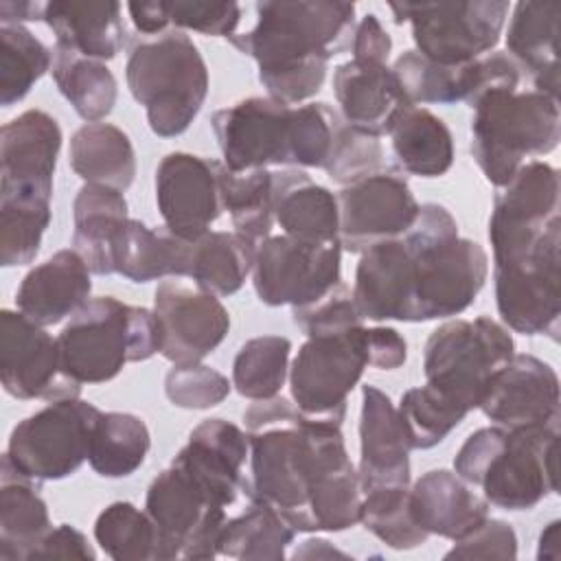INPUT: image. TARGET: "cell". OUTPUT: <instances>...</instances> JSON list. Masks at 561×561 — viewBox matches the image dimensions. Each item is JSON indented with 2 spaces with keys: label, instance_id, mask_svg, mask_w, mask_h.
I'll return each mask as SVG.
<instances>
[{
  "label": "cell",
  "instance_id": "obj_1",
  "mask_svg": "<svg viewBox=\"0 0 561 561\" xmlns=\"http://www.w3.org/2000/svg\"><path fill=\"white\" fill-rule=\"evenodd\" d=\"M250 436L248 497L272 506L296 533H342L359 524L362 489L342 425L307 419L283 397L243 412Z\"/></svg>",
  "mask_w": 561,
  "mask_h": 561
},
{
  "label": "cell",
  "instance_id": "obj_2",
  "mask_svg": "<svg viewBox=\"0 0 561 561\" xmlns=\"http://www.w3.org/2000/svg\"><path fill=\"white\" fill-rule=\"evenodd\" d=\"M256 24L228 42L256 61L270 99L298 105L316 96L329 59L348 50L355 33V4L337 0L256 2Z\"/></svg>",
  "mask_w": 561,
  "mask_h": 561
},
{
  "label": "cell",
  "instance_id": "obj_3",
  "mask_svg": "<svg viewBox=\"0 0 561 561\" xmlns=\"http://www.w3.org/2000/svg\"><path fill=\"white\" fill-rule=\"evenodd\" d=\"M401 237L410 250L408 322L462 313L486 283L484 248L460 237L454 215L434 202L421 204L414 224Z\"/></svg>",
  "mask_w": 561,
  "mask_h": 561
},
{
  "label": "cell",
  "instance_id": "obj_4",
  "mask_svg": "<svg viewBox=\"0 0 561 561\" xmlns=\"http://www.w3.org/2000/svg\"><path fill=\"white\" fill-rule=\"evenodd\" d=\"M559 427H480L454 458V471L506 511H530L557 493Z\"/></svg>",
  "mask_w": 561,
  "mask_h": 561
},
{
  "label": "cell",
  "instance_id": "obj_5",
  "mask_svg": "<svg viewBox=\"0 0 561 561\" xmlns=\"http://www.w3.org/2000/svg\"><path fill=\"white\" fill-rule=\"evenodd\" d=\"M125 79L160 138L184 134L208 94V68L193 39L178 28L138 35L131 42Z\"/></svg>",
  "mask_w": 561,
  "mask_h": 561
},
{
  "label": "cell",
  "instance_id": "obj_6",
  "mask_svg": "<svg viewBox=\"0 0 561 561\" xmlns=\"http://www.w3.org/2000/svg\"><path fill=\"white\" fill-rule=\"evenodd\" d=\"M61 370L77 383H105L129 362L160 353L156 313L114 296L90 298L57 335Z\"/></svg>",
  "mask_w": 561,
  "mask_h": 561
},
{
  "label": "cell",
  "instance_id": "obj_7",
  "mask_svg": "<svg viewBox=\"0 0 561 561\" xmlns=\"http://www.w3.org/2000/svg\"><path fill=\"white\" fill-rule=\"evenodd\" d=\"M471 118V156L484 178L502 188L528 162L561 140L559 99L537 90H495L478 99Z\"/></svg>",
  "mask_w": 561,
  "mask_h": 561
},
{
  "label": "cell",
  "instance_id": "obj_8",
  "mask_svg": "<svg viewBox=\"0 0 561 561\" xmlns=\"http://www.w3.org/2000/svg\"><path fill=\"white\" fill-rule=\"evenodd\" d=\"M239 491L228 489L171 460L145 497V511L158 533V559H215L217 539L228 519V506Z\"/></svg>",
  "mask_w": 561,
  "mask_h": 561
},
{
  "label": "cell",
  "instance_id": "obj_9",
  "mask_svg": "<svg viewBox=\"0 0 561 561\" xmlns=\"http://www.w3.org/2000/svg\"><path fill=\"white\" fill-rule=\"evenodd\" d=\"M513 355V335L489 316L449 320L430 333L423 348V373L430 388L469 414Z\"/></svg>",
  "mask_w": 561,
  "mask_h": 561
},
{
  "label": "cell",
  "instance_id": "obj_10",
  "mask_svg": "<svg viewBox=\"0 0 561 561\" xmlns=\"http://www.w3.org/2000/svg\"><path fill=\"white\" fill-rule=\"evenodd\" d=\"M368 366V329L364 324L311 335L289 366L291 399L307 419L342 425L348 394Z\"/></svg>",
  "mask_w": 561,
  "mask_h": 561
},
{
  "label": "cell",
  "instance_id": "obj_11",
  "mask_svg": "<svg viewBox=\"0 0 561 561\" xmlns=\"http://www.w3.org/2000/svg\"><path fill=\"white\" fill-rule=\"evenodd\" d=\"M101 414L79 397L48 401L11 430L4 456L37 482L64 480L88 460Z\"/></svg>",
  "mask_w": 561,
  "mask_h": 561
},
{
  "label": "cell",
  "instance_id": "obj_12",
  "mask_svg": "<svg viewBox=\"0 0 561 561\" xmlns=\"http://www.w3.org/2000/svg\"><path fill=\"white\" fill-rule=\"evenodd\" d=\"M394 22L412 24L416 50L443 66L469 64L500 42L508 2H392Z\"/></svg>",
  "mask_w": 561,
  "mask_h": 561
},
{
  "label": "cell",
  "instance_id": "obj_13",
  "mask_svg": "<svg viewBox=\"0 0 561 561\" xmlns=\"http://www.w3.org/2000/svg\"><path fill=\"white\" fill-rule=\"evenodd\" d=\"M559 230V171L543 160H528L493 199L489 217L493 265L530 254Z\"/></svg>",
  "mask_w": 561,
  "mask_h": 561
},
{
  "label": "cell",
  "instance_id": "obj_14",
  "mask_svg": "<svg viewBox=\"0 0 561 561\" xmlns=\"http://www.w3.org/2000/svg\"><path fill=\"white\" fill-rule=\"evenodd\" d=\"M342 245L270 234L256 243L252 285L267 307H302L342 283Z\"/></svg>",
  "mask_w": 561,
  "mask_h": 561
},
{
  "label": "cell",
  "instance_id": "obj_15",
  "mask_svg": "<svg viewBox=\"0 0 561 561\" xmlns=\"http://www.w3.org/2000/svg\"><path fill=\"white\" fill-rule=\"evenodd\" d=\"M559 241L554 232L530 254L493 265L497 313L515 333L559 340Z\"/></svg>",
  "mask_w": 561,
  "mask_h": 561
},
{
  "label": "cell",
  "instance_id": "obj_16",
  "mask_svg": "<svg viewBox=\"0 0 561 561\" xmlns=\"http://www.w3.org/2000/svg\"><path fill=\"white\" fill-rule=\"evenodd\" d=\"M210 125L230 171L291 167L294 105L250 96L217 110Z\"/></svg>",
  "mask_w": 561,
  "mask_h": 561
},
{
  "label": "cell",
  "instance_id": "obj_17",
  "mask_svg": "<svg viewBox=\"0 0 561 561\" xmlns=\"http://www.w3.org/2000/svg\"><path fill=\"white\" fill-rule=\"evenodd\" d=\"M419 208L403 173L381 167L337 193L340 243L344 250L362 254L379 241L405 234Z\"/></svg>",
  "mask_w": 561,
  "mask_h": 561
},
{
  "label": "cell",
  "instance_id": "obj_18",
  "mask_svg": "<svg viewBox=\"0 0 561 561\" xmlns=\"http://www.w3.org/2000/svg\"><path fill=\"white\" fill-rule=\"evenodd\" d=\"M0 381L20 401H59L81 392V383L61 370L57 337L11 309L0 311Z\"/></svg>",
  "mask_w": 561,
  "mask_h": 561
},
{
  "label": "cell",
  "instance_id": "obj_19",
  "mask_svg": "<svg viewBox=\"0 0 561 561\" xmlns=\"http://www.w3.org/2000/svg\"><path fill=\"white\" fill-rule=\"evenodd\" d=\"M153 313L160 329V355L175 366L202 362L230 331V313L219 296L178 280L156 287Z\"/></svg>",
  "mask_w": 561,
  "mask_h": 561
},
{
  "label": "cell",
  "instance_id": "obj_20",
  "mask_svg": "<svg viewBox=\"0 0 561 561\" xmlns=\"http://www.w3.org/2000/svg\"><path fill=\"white\" fill-rule=\"evenodd\" d=\"M156 204L169 232L184 241L199 239L224 213L219 160L167 153L156 169Z\"/></svg>",
  "mask_w": 561,
  "mask_h": 561
},
{
  "label": "cell",
  "instance_id": "obj_21",
  "mask_svg": "<svg viewBox=\"0 0 561 561\" xmlns=\"http://www.w3.org/2000/svg\"><path fill=\"white\" fill-rule=\"evenodd\" d=\"M61 127L44 110H26L0 129V195L53 199Z\"/></svg>",
  "mask_w": 561,
  "mask_h": 561
},
{
  "label": "cell",
  "instance_id": "obj_22",
  "mask_svg": "<svg viewBox=\"0 0 561 561\" xmlns=\"http://www.w3.org/2000/svg\"><path fill=\"white\" fill-rule=\"evenodd\" d=\"M482 414L504 430L559 427L557 370L528 353H515L480 399Z\"/></svg>",
  "mask_w": 561,
  "mask_h": 561
},
{
  "label": "cell",
  "instance_id": "obj_23",
  "mask_svg": "<svg viewBox=\"0 0 561 561\" xmlns=\"http://www.w3.org/2000/svg\"><path fill=\"white\" fill-rule=\"evenodd\" d=\"M410 436L390 397L375 386L362 388L359 489L410 486Z\"/></svg>",
  "mask_w": 561,
  "mask_h": 561
},
{
  "label": "cell",
  "instance_id": "obj_24",
  "mask_svg": "<svg viewBox=\"0 0 561 561\" xmlns=\"http://www.w3.org/2000/svg\"><path fill=\"white\" fill-rule=\"evenodd\" d=\"M333 94L342 121L368 136L388 134L394 116L410 105L388 64L351 59L333 72Z\"/></svg>",
  "mask_w": 561,
  "mask_h": 561
},
{
  "label": "cell",
  "instance_id": "obj_25",
  "mask_svg": "<svg viewBox=\"0 0 561 561\" xmlns=\"http://www.w3.org/2000/svg\"><path fill=\"white\" fill-rule=\"evenodd\" d=\"M90 274L77 250H59L28 270L15 291V307L28 320L53 327L90 300Z\"/></svg>",
  "mask_w": 561,
  "mask_h": 561
},
{
  "label": "cell",
  "instance_id": "obj_26",
  "mask_svg": "<svg viewBox=\"0 0 561 561\" xmlns=\"http://www.w3.org/2000/svg\"><path fill=\"white\" fill-rule=\"evenodd\" d=\"M351 294L364 320L408 322L410 250L403 237L379 241L362 252Z\"/></svg>",
  "mask_w": 561,
  "mask_h": 561
},
{
  "label": "cell",
  "instance_id": "obj_27",
  "mask_svg": "<svg viewBox=\"0 0 561 561\" xmlns=\"http://www.w3.org/2000/svg\"><path fill=\"white\" fill-rule=\"evenodd\" d=\"M410 511L427 533L458 539L489 517V502L447 469H432L410 486Z\"/></svg>",
  "mask_w": 561,
  "mask_h": 561
},
{
  "label": "cell",
  "instance_id": "obj_28",
  "mask_svg": "<svg viewBox=\"0 0 561 561\" xmlns=\"http://www.w3.org/2000/svg\"><path fill=\"white\" fill-rule=\"evenodd\" d=\"M272 210L283 234L309 243L340 241L337 197L300 169L272 171Z\"/></svg>",
  "mask_w": 561,
  "mask_h": 561
},
{
  "label": "cell",
  "instance_id": "obj_29",
  "mask_svg": "<svg viewBox=\"0 0 561 561\" xmlns=\"http://www.w3.org/2000/svg\"><path fill=\"white\" fill-rule=\"evenodd\" d=\"M72 245L92 274H116V252L129 224L127 202L121 191L83 184L72 202Z\"/></svg>",
  "mask_w": 561,
  "mask_h": 561
},
{
  "label": "cell",
  "instance_id": "obj_30",
  "mask_svg": "<svg viewBox=\"0 0 561 561\" xmlns=\"http://www.w3.org/2000/svg\"><path fill=\"white\" fill-rule=\"evenodd\" d=\"M42 20L55 33V44L99 61L114 59L125 42L123 4L112 0L44 2Z\"/></svg>",
  "mask_w": 561,
  "mask_h": 561
},
{
  "label": "cell",
  "instance_id": "obj_31",
  "mask_svg": "<svg viewBox=\"0 0 561 561\" xmlns=\"http://www.w3.org/2000/svg\"><path fill=\"white\" fill-rule=\"evenodd\" d=\"M561 2H517L506 31L511 59L524 68L537 92L559 99Z\"/></svg>",
  "mask_w": 561,
  "mask_h": 561
},
{
  "label": "cell",
  "instance_id": "obj_32",
  "mask_svg": "<svg viewBox=\"0 0 561 561\" xmlns=\"http://www.w3.org/2000/svg\"><path fill=\"white\" fill-rule=\"evenodd\" d=\"M37 480L18 471L7 456L0 465V561H31L53 530Z\"/></svg>",
  "mask_w": 561,
  "mask_h": 561
},
{
  "label": "cell",
  "instance_id": "obj_33",
  "mask_svg": "<svg viewBox=\"0 0 561 561\" xmlns=\"http://www.w3.org/2000/svg\"><path fill=\"white\" fill-rule=\"evenodd\" d=\"M68 162L85 184H101L121 193L136 178V151L129 136L103 121L85 123L72 134Z\"/></svg>",
  "mask_w": 561,
  "mask_h": 561
},
{
  "label": "cell",
  "instance_id": "obj_34",
  "mask_svg": "<svg viewBox=\"0 0 561 561\" xmlns=\"http://www.w3.org/2000/svg\"><path fill=\"white\" fill-rule=\"evenodd\" d=\"M399 167L419 178H440L454 164V138L443 118L421 105H405L388 129Z\"/></svg>",
  "mask_w": 561,
  "mask_h": 561
},
{
  "label": "cell",
  "instance_id": "obj_35",
  "mask_svg": "<svg viewBox=\"0 0 561 561\" xmlns=\"http://www.w3.org/2000/svg\"><path fill=\"white\" fill-rule=\"evenodd\" d=\"M191 241L162 228L129 219L116 252V274L131 283H151L167 276H188Z\"/></svg>",
  "mask_w": 561,
  "mask_h": 561
},
{
  "label": "cell",
  "instance_id": "obj_36",
  "mask_svg": "<svg viewBox=\"0 0 561 561\" xmlns=\"http://www.w3.org/2000/svg\"><path fill=\"white\" fill-rule=\"evenodd\" d=\"M256 243L228 230H208L191 241L188 278L215 296L237 294L254 267Z\"/></svg>",
  "mask_w": 561,
  "mask_h": 561
},
{
  "label": "cell",
  "instance_id": "obj_37",
  "mask_svg": "<svg viewBox=\"0 0 561 561\" xmlns=\"http://www.w3.org/2000/svg\"><path fill=\"white\" fill-rule=\"evenodd\" d=\"M50 75L57 90L83 121L99 123L114 110L118 83L105 61L55 44Z\"/></svg>",
  "mask_w": 561,
  "mask_h": 561
},
{
  "label": "cell",
  "instance_id": "obj_38",
  "mask_svg": "<svg viewBox=\"0 0 561 561\" xmlns=\"http://www.w3.org/2000/svg\"><path fill=\"white\" fill-rule=\"evenodd\" d=\"M248 500L250 506L241 515L226 519L217 539V557L285 559L296 530L265 502Z\"/></svg>",
  "mask_w": 561,
  "mask_h": 561
},
{
  "label": "cell",
  "instance_id": "obj_39",
  "mask_svg": "<svg viewBox=\"0 0 561 561\" xmlns=\"http://www.w3.org/2000/svg\"><path fill=\"white\" fill-rule=\"evenodd\" d=\"M151 447L147 423L129 412H103L88 462L103 478H127L136 473Z\"/></svg>",
  "mask_w": 561,
  "mask_h": 561
},
{
  "label": "cell",
  "instance_id": "obj_40",
  "mask_svg": "<svg viewBox=\"0 0 561 561\" xmlns=\"http://www.w3.org/2000/svg\"><path fill=\"white\" fill-rule=\"evenodd\" d=\"M221 206L228 210L232 226L252 243L270 237L274 224L272 210V171H230L219 162Z\"/></svg>",
  "mask_w": 561,
  "mask_h": 561
},
{
  "label": "cell",
  "instance_id": "obj_41",
  "mask_svg": "<svg viewBox=\"0 0 561 561\" xmlns=\"http://www.w3.org/2000/svg\"><path fill=\"white\" fill-rule=\"evenodd\" d=\"M48 50L24 24H0V103H20L31 88L50 70Z\"/></svg>",
  "mask_w": 561,
  "mask_h": 561
},
{
  "label": "cell",
  "instance_id": "obj_42",
  "mask_svg": "<svg viewBox=\"0 0 561 561\" xmlns=\"http://www.w3.org/2000/svg\"><path fill=\"white\" fill-rule=\"evenodd\" d=\"M291 342L283 335H259L241 344L232 362L234 390L252 401L272 399L285 386Z\"/></svg>",
  "mask_w": 561,
  "mask_h": 561
},
{
  "label": "cell",
  "instance_id": "obj_43",
  "mask_svg": "<svg viewBox=\"0 0 561 561\" xmlns=\"http://www.w3.org/2000/svg\"><path fill=\"white\" fill-rule=\"evenodd\" d=\"M94 539L116 561H156L158 533L147 515L131 502H112L94 522Z\"/></svg>",
  "mask_w": 561,
  "mask_h": 561
},
{
  "label": "cell",
  "instance_id": "obj_44",
  "mask_svg": "<svg viewBox=\"0 0 561 561\" xmlns=\"http://www.w3.org/2000/svg\"><path fill=\"white\" fill-rule=\"evenodd\" d=\"M359 522L392 550H412L427 541V533L410 511V486H379L362 493Z\"/></svg>",
  "mask_w": 561,
  "mask_h": 561
},
{
  "label": "cell",
  "instance_id": "obj_45",
  "mask_svg": "<svg viewBox=\"0 0 561 561\" xmlns=\"http://www.w3.org/2000/svg\"><path fill=\"white\" fill-rule=\"evenodd\" d=\"M392 72L410 105L465 101L467 64L443 66L419 50H405L394 59Z\"/></svg>",
  "mask_w": 561,
  "mask_h": 561
},
{
  "label": "cell",
  "instance_id": "obj_46",
  "mask_svg": "<svg viewBox=\"0 0 561 561\" xmlns=\"http://www.w3.org/2000/svg\"><path fill=\"white\" fill-rule=\"evenodd\" d=\"M48 224L50 202L0 195V265L33 263Z\"/></svg>",
  "mask_w": 561,
  "mask_h": 561
},
{
  "label": "cell",
  "instance_id": "obj_47",
  "mask_svg": "<svg viewBox=\"0 0 561 561\" xmlns=\"http://www.w3.org/2000/svg\"><path fill=\"white\" fill-rule=\"evenodd\" d=\"M399 414L410 436L412 449H432L465 421V412L454 408L434 388L419 386L401 394Z\"/></svg>",
  "mask_w": 561,
  "mask_h": 561
},
{
  "label": "cell",
  "instance_id": "obj_48",
  "mask_svg": "<svg viewBox=\"0 0 561 561\" xmlns=\"http://www.w3.org/2000/svg\"><path fill=\"white\" fill-rule=\"evenodd\" d=\"M381 167H383V149L379 138L362 134L342 121L337 125L329 160L324 164L327 175L333 182L346 186L368 173L379 171Z\"/></svg>",
  "mask_w": 561,
  "mask_h": 561
},
{
  "label": "cell",
  "instance_id": "obj_49",
  "mask_svg": "<svg viewBox=\"0 0 561 561\" xmlns=\"http://www.w3.org/2000/svg\"><path fill=\"white\" fill-rule=\"evenodd\" d=\"M230 381L219 370L197 364H180L164 377L167 399L182 410H208L230 394Z\"/></svg>",
  "mask_w": 561,
  "mask_h": 561
},
{
  "label": "cell",
  "instance_id": "obj_50",
  "mask_svg": "<svg viewBox=\"0 0 561 561\" xmlns=\"http://www.w3.org/2000/svg\"><path fill=\"white\" fill-rule=\"evenodd\" d=\"M291 320L307 337L337 333L364 324V318L357 311L353 294L344 283H337L331 291H327L322 298L309 305L291 307Z\"/></svg>",
  "mask_w": 561,
  "mask_h": 561
},
{
  "label": "cell",
  "instance_id": "obj_51",
  "mask_svg": "<svg viewBox=\"0 0 561 561\" xmlns=\"http://www.w3.org/2000/svg\"><path fill=\"white\" fill-rule=\"evenodd\" d=\"M171 28L197 31L213 37H232L241 22V7L237 2H164Z\"/></svg>",
  "mask_w": 561,
  "mask_h": 561
},
{
  "label": "cell",
  "instance_id": "obj_52",
  "mask_svg": "<svg viewBox=\"0 0 561 561\" xmlns=\"http://www.w3.org/2000/svg\"><path fill=\"white\" fill-rule=\"evenodd\" d=\"M517 535L504 519L486 517L467 535L454 539L445 559H515Z\"/></svg>",
  "mask_w": 561,
  "mask_h": 561
},
{
  "label": "cell",
  "instance_id": "obj_53",
  "mask_svg": "<svg viewBox=\"0 0 561 561\" xmlns=\"http://www.w3.org/2000/svg\"><path fill=\"white\" fill-rule=\"evenodd\" d=\"M33 559L35 561H39V559H90V561H94L96 552L88 543V539L81 530H77L70 524H59L44 537V541L33 552Z\"/></svg>",
  "mask_w": 561,
  "mask_h": 561
},
{
  "label": "cell",
  "instance_id": "obj_54",
  "mask_svg": "<svg viewBox=\"0 0 561 561\" xmlns=\"http://www.w3.org/2000/svg\"><path fill=\"white\" fill-rule=\"evenodd\" d=\"M351 50H353V59L388 64V57L392 50V39L375 13H366L355 24Z\"/></svg>",
  "mask_w": 561,
  "mask_h": 561
},
{
  "label": "cell",
  "instance_id": "obj_55",
  "mask_svg": "<svg viewBox=\"0 0 561 561\" xmlns=\"http://www.w3.org/2000/svg\"><path fill=\"white\" fill-rule=\"evenodd\" d=\"M408 359V344L392 327L368 329V362L379 370L401 368Z\"/></svg>",
  "mask_w": 561,
  "mask_h": 561
},
{
  "label": "cell",
  "instance_id": "obj_56",
  "mask_svg": "<svg viewBox=\"0 0 561 561\" xmlns=\"http://www.w3.org/2000/svg\"><path fill=\"white\" fill-rule=\"evenodd\" d=\"M129 18L140 35H160L164 31H171V24L167 20L164 2H127Z\"/></svg>",
  "mask_w": 561,
  "mask_h": 561
},
{
  "label": "cell",
  "instance_id": "obj_57",
  "mask_svg": "<svg viewBox=\"0 0 561 561\" xmlns=\"http://www.w3.org/2000/svg\"><path fill=\"white\" fill-rule=\"evenodd\" d=\"M44 2H0V24H22L28 20H42Z\"/></svg>",
  "mask_w": 561,
  "mask_h": 561
},
{
  "label": "cell",
  "instance_id": "obj_58",
  "mask_svg": "<svg viewBox=\"0 0 561 561\" xmlns=\"http://www.w3.org/2000/svg\"><path fill=\"white\" fill-rule=\"evenodd\" d=\"M333 557H342L348 559L346 552L337 550L335 546H331L327 539H307L300 543V548H296V552L291 554V559H333Z\"/></svg>",
  "mask_w": 561,
  "mask_h": 561
},
{
  "label": "cell",
  "instance_id": "obj_59",
  "mask_svg": "<svg viewBox=\"0 0 561 561\" xmlns=\"http://www.w3.org/2000/svg\"><path fill=\"white\" fill-rule=\"evenodd\" d=\"M559 526H561V522L554 519V522H550V524L541 530L537 559H559V557H561V548H559Z\"/></svg>",
  "mask_w": 561,
  "mask_h": 561
}]
</instances>
